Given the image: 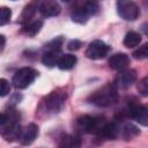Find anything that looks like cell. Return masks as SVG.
Masks as SVG:
<instances>
[{
  "instance_id": "obj_1",
  "label": "cell",
  "mask_w": 148,
  "mask_h": 148,
  "mask_svg": "<svg viewBox=\"0 0 148 148\" xmlns=\"http://www.w3.org/2000/svg\"><path fill=\"white\" fill-rule=\"evenodd\" d=\"M88 101L91 104L101 108L111 106L118 101V89L116 88L114 84L108 83L102 88L97 89L96 91H94L89 96Z\"/></svg>"
},
{
  "instance_id": "obj_2",
  "label": "cell",
  "mask_w": 148,
  "mask_h": 148,
  "mask_svg": "<svg viewBox=\"0 0 148 148\" xmlns=\"http://www.w3.org/2000/svg\"><path fill=\"white\" fill-rule=\"evenodd\" d=\"M37 75H38V72L36 69L31 67H23V68H20L14 74L12 83L17 89H25L35 81Z\"/></svg>"
},
{
  "instance_id": "obj_3",
  "label": "cell",
  "mask_w": 148,
  "mask_h": 148,
  "mask_svg": "<svg viewBox=\"0 0 148 148\" xmlns=\"http://www.w3.org/2000/svg\"><path fill=\"white\" fill-rule=\"evenodd\" d=\"M76 125H77L79 130H81L82 132L98 134L101 132L102 127L105 125V123L101 118H96V117H92L89 114H83L77 118Z\"/></svg>"
},
{
  "instance_id": "obj_4",
  "label": "cell",
  "mask_w": 148,
  "mask_h": 148,
  "mask_svg": "<svg viewBox=\"0 0 148 148\" xmlns=\"http://www.w3.org/2000/svg\"><path fill=\"white\" fill-rule=\"evenodd\" d=\"M117 12L119 16L126 21H134L140 15V9L134 1L120 0L117 1Z\"/></svg>"
},
{
  "instance_id": "obj_5",
  "label": "cell",
  "mask_w": 148,
  "mask_h": 148,
  "mask_svg": "<svg viewBox=\"0 0 148 148\" xmlns=\"http://www.w3.org/2000/svg\"><path fill=\"white\" fill-rule=\"evenodd\" d=\"M109 50H110L109 46L103 40L96 39L88 45L86 50V57L92 60H98V59L104 58L108 54Z\"/></svg>"
},
{
  "instance_id": "obj_6",
  "label": "cell",
  "mask_w": 148,
  "mask_h": 148,
  "mask_svg": "<svg viewBox=\"0 0 148 148\" xmlns=\"http://www.w3.org/2000/svg\"><path fill=\"white\" fill-rule=\"evenodd\" d=\"M66 101V92L64 91H52L45 98V106L50 112H59Z\"/></svg>"
},
{
  "instance_id": "obj_7",
  "label": "cell",
  "mask_w": 148,
  "mask_h": 148,
  "mask_svg": "<svg viewBox=\"0 0 148 148\" xmlns=\"http://www.w3.org/2000/svg\"><path fill=\"white\" fill-rule=\"evenodd\" d=\"M123 112H124L125 116L135 119L142 126H147L148 125V110H147L146 106L136 105V104H131Z\"/></svg>"
},
{
  "instance_id": "obj_8",
  "label": "cell",
  "mask_w": 148,
  "mask_h": 148,
  "mask_svg": "<svg viewBox=\"0 0 148 148\" xmlns=\"http://www.w3.org/2000/svg\"><path fill=\"white\" fill-rule=\"evenodd\" d=\"M136 80V72L134 69H123L118 73L114 86L117 89H127Z\"/></svg>"
},
{
  "instance_id": "obj_9",
  "label": "cell",
  "mask_w": 148,
  "mask_h": 148,
  "mask_svg": "<svg viewBox=\"0 0 148 148\" xmlns=\"http://www.w3.org/2000/svg\"><path fill=\"white\" fill-rule=\"evenodd\" d=\"M22 133V128L21 125L18 123H9V125H7L5 128L1 130V135L6 141H16L20 139Z\"/></svg>"
},
{
  "instance_id": "obj_10",
  "label": "cell",
  "mask_w": 148,
  "mask_h": 148,
  "mask_svg": "<svg viewBox=\"0 0 148 148\" xmlns=\"http://www.w3.org/2000/svg\"><path fill=\"white\" fill-rule=\"evenodd\" d=\"M37 135H38V126L36 124L31 123L24 130H22V133H21V136H20V141H21L22 145L28 146V145H31L35 141Z\"/></svg>"
},
{
  "instance_id": "obj_11",
  "label": "cell",
  "mask_w": 148,
  "mask_h": 148,
  "mask_svg": "<svg viewBox=\"0 0 148 148\" xmlns=\"http://www.w3.org/2000/svg\"><path fill=\"white\" fill-rule=\"evenodd\" d=\"M61 7L57 1H44L39 5V12L44 17H52L60 13Z\"/></svg>"
},
{
  "instance_id": "obj_12",
  "label": "cell",
  "mask_w": 148,
  "mask_h": 148,
  "mask_svg": "<svg viewBox=\"0 0 148 148\" xmlns=\"http://www.w3.org/2000/svg\"><path fill=\"white\" fill-rule=\"evenodd\" d=\"M128 65H130V58L125 53H116L109 59V66L116 71L126 69Z\"/></svg>"
},
{
  "instance_id": "obj_13",
  "label": "cell",
  "mask_w": 148,
  "mask_h": 148,
  "mask_svg": "<svg viewBox=\"0 0 148 148\" xmlns=\"http://www.w3.org/2000/svg\"><path fill=\"white\" fill-rule=\"evenodd\" d=\"M97 135L109 140L117 139L119 136V125L117 123H105V125L102 127L101 132Z\"/></svg>"
},
{
  "instance_id": "obj_14",
  "label": "cell",
  "mask_w": 148,
  "mask_h": 148,
  "mask_svg": "<svg viewBox=\"0 0 148 148\" xmlns=\"http://www.w3.org/2000/svg\"><path fill=\"white\" fill-rule=\"evenodd\" d=\"M139 133H140L139 128L131 123H126V124L119 126V135H121L125 140H131V139L135 138Z\"/></svg>"
},
{
  "instance_id": "obj_15",
  "label": "cell",
  "mask_w": 148,
  "mask_h": 148,
  "mask_svg": "<svg viewBox=\"0 0 148 148\" xmlns=\"http://www.w3.org/2000/svg\"><path fill=\"white\" fill-rule=\"evenodd\" d=\"M80 145H81V140L79 136L66 134L60 139L58 148H80Z\"/></svg>"
},
{
  "instance_id": "obj_16",
  "label": "cell",
  "mask_w": 148,
  "mask_h": 148,
  "mask_svg": "<svg viewBox=\"0 0 148 148\" xmlns=\"http://www.w3.org/2000/svg\"><path fill=\"white\" fill-rule=\"evenodd\" d=\"M42 27H43V22L39 21V20L38 21H34V22H29V23H27V24H24L22 27L21 32L27 35V36H29V37H34L40 31Z\"/></svg>"
},
{
  "instance_id": "obj_17",
  "label": "cell",
  "mask_w": 148,
  "mask_h": 148,
  "mask_svg": "<svg viewBox=\"0 0 148 148\" xmlns=\"http://www.w3.org/2000/svg\"><path fill=\"white\" fill-rule=\"evenodd\" d=\"M76 61H77V59L73 54H61L60 58H59V60H58L57 66L60 69L67 71V69H72L75 66Z\"/></svg>"
},
{
  "instance_id": "obj_18",
  "label": "cell",
  "mask_w": 148,
  "mask_h": 148,
  "mask_svg": "<svg viewBox=\"0 0 148 148\" xmlns=\"http://www.w3.org/2000/svg\"><path fill=\"white\" fill-rule=\"evenodd\" d=\"M36 9H37V7H36L35 3H29V5H27V6L24 7V9L22 10V13H21V16H20V18H18V23H21V24H27V23H29L30 18L34 16Z\"/></svg>"
},
{
  "instance_id": "obj_19",
  "label": "cell",
  "mask_w": 148,
  "mask_h": 148,
  "mask_svg": "<svg viewBox=\"0 0 148 148\" xmlns=\"http://www.w3.org/2000/svg\"><path fill=\"white\" fill-rule=\"evenodd\" d=\"M59 58V51H46L42 58V62L47 67H53L58 64Z\"/></svg>"
},
{
  "instance_id": "obj_20",
  "label": "cell",
  "mask_w": 148,
  "mask_h": 148,
  "mask_svg": "<svg viewBox=\"0 0 148 148\" xmlns=\"http://www.w3.org/2000/svg\"><path fill=\"white\" fill-rule=\"evenodd\" d=\"M140 43H141V36H140V34H138L135 31L127 32L125 38H124V45L126 47H130V49L138 46Z\"/></svg>"
},
{
  "instance_id": "obj_21",
  "label": "cell",
  "mask_w": 148,
  "mask_h": 148,
  "mask_svg": "<svg viewBox=\"0 0 148 148\" xmlns=\"http://www.w3.org/2000/svg\"><path fill=\"white\" fill-rule=\"evenodd\" d=\"M71 17L76 23H86L87 20H88V17H89V15L86 12V9L83 8V6H81V7H77V8H75L73 10Z\"/></svg>"
},
{
  "instance_id": "obj_22",
  "label": "cell",
  "mask_w": 148,
  "mask_h": 148,
  "mask_svg": "<svg viewBox=\"0 0 148 148\" xmlns=\"http://www.w3.org/2000/svg\"><path fill=\"white\" fill-rule=\"evenodd\" d=\"M62 43H64V38L61 36L56 37V38H53L52 40H50L45 45V50L46 51H59L61 45H62Z\"/></svg>"
},
{
  "instance_id": "obj_23",
  "label": "cell",
  "mask_w": 148,
  "mask_h": 148,
  "mask_svg": "<svg viewBox=\"0 0 148 148\" xmlns=\"http://www.w3.org/2000/svg\"><path fill=\"white\" fill-rule=\"evenodd\" d=\"M12 10L8 7H0V25H5L10 21Z\"/></svg>"
},
{
  "instance_id": "obj_24",
  "label": "cell",
  "mask_w": 148,
  "mask_h": 148,
  "mask_svg": "<svg viewBox=\"0 0 148 148\" xmlns=\"http://www.w3.org/2000/svg\"><path fill=\"white\" fill-rule=\"evenodd\" d=\"M133 57L135 59H139V60H142V59H146L148 57V44H143L142 46H140L136 51L133 52Z\"/></svg>"
},
{
  "instance_id": "obj_25",
  "label": "cell",
  "mask_w": 148,
  "mask_h": 148,
  "mask_svg": "<svg viewBox=\"0 0 148 148\" xmlns=\"http://www.w3.org/2000/svg\"><path fill=\"white\" fill-rule=\"evenodd\" d=\"M83 8L86 9V12L88 13V15H95L98 10H99V6L97 2H94V1H88V2H84L83 5Z\"/></svg>"
},
{
  "instance_id": "obj_26",
  "label": "cell",
  "mask_w": 148,
  "mask_h": 148,
  "mask_svg": "<svg viewBox=\"0 0 148 148\" xmlns=\"http://www.w3.org/2000/svg\"><path fill=\"white\" fill-rule=\"evenodd\" d=\"M138 90L142 96H148V77L145 76L138 83Z\"/></svg>"
},
{
  "instance_id": "obj_27",
  "label": "cell",
  "mask_w": 148,
  "mask_h": 148,
  "mask_svg": "<svg viewBox=\"0 0 148 148\" xmlns=\"http://www.w3.org/2000/svg\"><path fill=\"white\" fill-rule=\"evenodd\" d=\"M10 91V84L6 79H0V96H6Z\"/></svg>"
},
{
  "instance_id": "obj_28",
  "label": "cell",
  "mask_w": 148,
  "mask_h": 148,
  "mask_svg": "<svg viewBox=\"0 0 148 148\" xmlns=\"http://www.w3.org/2000/svg\"><path fill=\"white\" fill-rule=\"evenodd\" d=\"M81 47V42L77 40V39H72L68 44H67V49L71 50V51H76Z\"/></svg>"
},
{
  "instance_id": "obj_29",
  "label": "cell",
  "mask_w": 148,
  "mask_h": 148,
  "mask_svg": "<svg viewBox=\"0 0 148 148\" xmlns=\"http://www.w3.org/2000/svg\"><path fill=\"white\" fill-rule=\"evenodd\" d=\"M7 123V116L6 113H0V126L5 125Z\"/></svg>"
},
{
  "instance_id": "obj_30",
  "label": "cell",
  "mask_w": 148,
  "mask_h": 148,
  "mask_svg": "<svg viewBox=\"0 0 148 148\" xmlns=\"http://www.w3.org/2000/svg\"><path fill=\"white\" fill-rule=\"evenodd\" d=\"M5 44H6V39L2 35H0V51H2V49L5 47Z\"/></svg>"
}]
</instances>
